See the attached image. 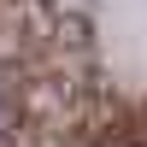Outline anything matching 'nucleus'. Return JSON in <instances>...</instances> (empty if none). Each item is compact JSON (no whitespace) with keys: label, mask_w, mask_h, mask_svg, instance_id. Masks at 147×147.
I'll use <instances>...</instances> for the list:
<instances>
[{"label":"nucleus","mask_w":147,"mask_h":147,"mask_svg":"<svg viewBox=\"0 0 147 147\" xmlns=\"http://www.w3.org/2000/svg\"><path fill=\"white\" fill-rule=\"evenodd\" d=\"M12 129V100H6V88H0V136Z\"/></svg>","instance_id":"nucleus-1"}]
</instances>
